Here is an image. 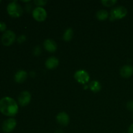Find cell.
<instances>
[{
	"mask_svg": "<svg viewBox=\"0 0 133 133\" xmlns=\"http://www.w3.org/2000/svg\"><path fill=\"white\" fill-rule=\"evenodd\" d=\"M0 112L7 116H14L18 112L16 101L10 97H4L0 99Z\"/></svg>",
	"mask_w": 133,
	"mask_h": 133,
	"instance_id": "obj_1",
	"label": "cell"
},
{
	"mask_svg": "<svg viewBox=\"0 0 133 133\" xmlns=\"http://www.w3.org/2000/svg\"><path fill=\"white\" fill-rule=\"evenodd\" d=\"M6 10L9 15L13 18L20 17L23 14V9L16 1H12L9 3L6 7Z\"/></svg>",
	"mask_w": 133,
	"mask_h": 133,
	"instance_id": "obj_2",
	"label": "cell"
},
{
	"mask_svg": "<svg viewBox=\"0 0 133 133\" xmlns=\"http://www.w3.org/2000/svg\"><path fill=\"white\" fill-rule=\"evenodd\" d=\"M127 9L123 6L114 8L110 12V20L115 21L116 19H123L127 16Z\"/></svg>",
	"mask_w": 133,
	"mask_h": 133,
	"instance_id": "obj_3",
	"label": "cell"
},
{
	"mask_svg": "<svg viewBox=\"0 0 133 133\" xmlns=\"http://www.w3.org/2000/svg\"><path fill=\"white\" fill-rule=\"evenodd\" d=\"M32 17L36 21L38 22H42L47 18V12L45 9L40 6H36L32 10Z\"/></svg>",
	"mask_w": 133,
	"mask_h": 133,
	"instance_id": "obj_4",
	"label": "cell"
},
{
	"mask_svg": "<svg viewBox=\"0 0 133 133\" xmlns=\"http://www.w3.org/2000/svg\"><path fill=\"white\" fill-rule=\"evenodd\" d=\"M16 40V35L11 30L5 31L1 37V42L5 46H9L12 44Z\"/></svg>",
	"mask_w": 133,
	"mask_h": 133,
	"instance_id": "obj_5",
	"label": "cell"
},
{
	"mask_svg": "<svg viewBox=\"0 0 133 133\" xmlns=\"http://www.w3.org/2000/svg\"><path fill=\"white\" fill-rule=\"evenodd\" d=\"M74 78L79 83L85 85L90 80V75L87 71L84 70H77L74 74Z\"/></svg>",
	"mask_w": 133,
	"mask_h": 133,
	"instance_id": "obj_6",
	"label": "cell"
},
{
	"mask_svg": "<svg viewBox=\"0 0 133 133\" xmlns=\"http://www.w3.org/2000/svg\"><path fill=\"white\" fill-rule=\"evenodd\" d=\"M16 120L14 118H9L4 121L2 124V130L6 133L11 132L16 127Z\"/></svg>",
	"mask_w": 133,
	"mask_h": 133,
	"instance_id": "obj_7",
	"label": "cell"
},
{
	"mask_svg": "<svg viewBox=\"0 0 133 133\" xmlns=\"http://www.w3.org/2000/svg\"><path fill=\"white\" fill-rule=\"evenodd\" d=\"M18 103L20 106L25 107L30 103L31 100V94L28 91H23L18 96Z\"/></svg>",
	"mask_w": 133,
	"mask_h": 133,
	"instance_id": "obj_8",
	"label": "cell"
},
{
	"mask_svg": "<svg viewBox=\"0 0 133 133\" xmlns=\"http://www.w3.org/2000/svg\"><path fill=\"white\" fill-rule=\"evenodd\" d=\"M56 119L58 124L64 127L67 126L70 123V117L68 114L65 112H61L58 113L56 117Z\"/></svg>",
	"mask_w": 133,
	"mask_h": 133,
	"instance_id": "obj_9",
	"label": "cell"
},
{
	"mask_svg": "<svg viewBox=\"0 0 133 133\" xmlns=\"http://www.w3.org/2000/svg\"><path fill=\"white\" fill-rule=\"evenodd\" d=\"M120 75L122 77L127 78L131 77L133 75V66L131 65H124L120 69Z\"/></svg>",
	"mask_w": 133,
	"mask_h": 133,
	"instance_id": "obj_10",
	"label": "cell"
},
{
	"mask_svg": "<svg viewBox=\"0 0 133 133\" xmlns=\"http://www.w3.org/2000/svg\"><path fill=\"white\" fill-rule=\"evenodd\" d=\"M44 49L49 53H54L57 49V45L52 39H47L44 42Z\"/></svg>",
	"mask_w": 133,
	"mask_h": 133,
	"instance_id": "obj_11",
	"label": "cell"
},
{
	"mask_svg": "<svg viewBox=\"0 0 133 133\" xmlns=\"http://www.w3.org/2000/svg\"><path fill=\"white\" fill-rule=\"evenodd\" d=\"M59 64V61L55 57H51L46 60L45 62V66L48 70L55 69Z\"/></svg>",
	"mask_w": 133,
	"mask_h": 133,
	"instance_id": "obj_12",
	"label": "cell"
},
{
	"mask_svg": "<svg viewBox=\"0 0 133 133\" xmlns=\"http://www.w3.org/2000/svg\"><path fill=\"white\" fill-rule=\"evenodd\" d=\"M27 73L25 70H18L14 75V80L16 83H22L27 79Z\"/></svg>",
	"mask_w": 133,
	"mask_h": 133,
	"instance_id": "obj_13",
	"label": "cell"
},
{
	"mask_svg": "<svg viewBox=\"0 0 133 133\" xmlns=\"http://www.w3.org/2000/svg\"><path fill=\"white\" fill-rule=\"evenodd\" d=\"M89 88L92 92L94 93L99 92L101 89V84L98 81H93L89 84Z\"/></svg>",
	"mask_w": 133,
	"mask_h": 133,
	"instance_id": "obj_14",
	"label": "cell"
},
{
	"mask_svg": "<svg viewBox=\"0 0 133 133\" xmlns=\"http://www.w3.org/2000/svg\"><path fill=\"white\" fill-rule=\"evenodd\" d=\"M96 18L99 21H104L109 18V12L107 10L101 9L98 10L96 13Z\"/></svg>",
	"mask_w": 133,
	"mask_h": 133,
	"instance_id": "obj_15",
	"label": "cell"
},
{
	"mask_svg": "<svg viewBox=\"0 0 133 133\" xmlns=\"http://www.w3.org/2000/svg\"><path fill=\"white\" fill-rule=\"evenodd\" d=\"M74 36V31L71 28H68L64 31L62 36V38L65 42H70Z\"/></svg>",
	"mask_w": 133,
	"mask_h": 133,
	"instance_id": "obj_16",
	"label": "cell"
},
{
	"mask_svg": "<svg viewBox=\"0 0 133 133\" xmlns=\"http://www.w3.org/2000/svg\"><path fill=\"white\" fill-rule=\"evenodd\" d=\"M101 3L107 7H110L116 4L117 1L116 0H102Z\"/></svg>",
	"mask_w": 133,
	"mask_h": 133,
	"instance_id": "obj_17",
	"label": "cell"
},
{
	"mask_svg": "<svg viewBox=\"0 0 133 133\" xmlns=\"http://www.w3.org/2000/svg\"><path fill=\"white\" fill-rule=\"evenodd\" d=\"M48 1L45 0H36V1H34V4L36 5L37 6H40V7H42L43 6L47 3Z\"/></svg>",
	"mask_w": 133,
	"mask_h": 133,
	"instance_id": "obj_18",
	"label": "cell"
},
{
	"mask_svg": "<svg viewBox=\"0 0 133 133\" xmlns=\"http://www.w3.org/2000/svg\"><path fill=\"white\" fill-rule=\"evenodd\" d=\"M42 53V49L40 46H36L34 48L33 50V54L35 56H39Z\"/></svg>",
	"mask_w": 133,
	"mask_h": 133,
	"instance_id": "obj_19",
	"label": "cell"
},
{
	"mask_svg": "<svg viewBox=\"0 0 133 133\" xmlns=\"http://www.w3.org/2000/svg\"><path fill=\"white\" fill-rule=\"evenodd\" d=\"M26 39H27V38H26L25 35H20V36H19V37L18 38L17 42H18L19 44H22V43L25 42L26 41Z\"/></svg>",
	"mask_w": 133,
	"mask_h": 133,
	"instance_id": "obj_20",
	"label": "cell"
},
{
	"mask_svg": "<svg viewBox=\"0 0 133 133\" xmlns=\"http://www.w3.org/2000/svg\"><path fill=\"white\" fill-rule=\"evenodd\" d=\"M127 108L128 110H131V111H133V101H130L127 102Z\"/></svg>",
	"mask_w": 133,
	"mask_h": 133,
	"instance_id": "obj_21",
	"label": "cell"
},
{
	"mask_svg": "<svg viewBox=\"0 0 133 133\" xmlns=\"http://www.w3.org/2000/svg\"><path fill=\"white\" fill-rule=\"evenodd\" d=\"M6 25L4 22H0V31H6Z\"/></svg>",
	"mask_w": 133,
	"mask_h": 133,
	"instance_id": "obj_22",
	"label": "cell"
},
{
	"mask_svg": "<svg viewBox=\"0 0 133 133\" xmlns=\"http://www.w3.org/2000/svg\"><path fill=\"white\" fill-rule=\"evenodd\" d=\"M128 133H133V123H132L129 127Z\"/></svg>",
	"mask_w": 133,
	"mask_h": 133,
	"instance_id": "obj_23",
	"label": "cell"
},
{
	"mask_svg": "<svg viewBox=\"0 0 133 133\" xmlns=\"http://www.w3.org/2000/svg\"><path fill=\"white\" fill-rule=\"evenodd\" d=\"M25 8V10L28 11V10H30L31 9V6L30 5H26Z\"/></svg>",
	"mask_w": 133,
	"mask_h": 133,
	"instance_id": "obj_24",
	"label": "cell"
},
{
	"mask_svg": "<svg viewBox=\"0 0 133 133\" xmlns=\"http://www.w3.org/2000/svg\"><path fill=\"white\" fill-rule=\"evenodd\" d=\"M55 133H64V132H63V131H61V129H58V130H57V131H56Z\"/></svg>",
	"mask_w": 133,
	"mask_h": 133,
	"instance_id": "obj_25",
	"label": "cell"
},
{
	"mask_svg": "<svg viewBox=\"0 0 133 133\" xmlns=\"http://www.w3.org/2000/svg\"><path fill=\"white\" fill-rule=\"evenodd\" d=\"M122 133H125V132H122Z\"/></svg>",
	"mask_w": 133,
	"mask_h": 133,
	"instance_id": "obj_26",
	"label": "cell"
},
{
	"mask_svg": "<svg viewBox=\"0 0 133 133\" xmlns=\"http://www.w3.org/2000/svg\"><path fill=\"white\" fill-rule=\"evenodd\" d=\"M132 118H133V116H132Z\"/></svg>",
	"mask_w": 133,
	"mask_h": 133,
	"instance_id": "obj_27",
	"label": "cell"
},
{
	"mask_svg": "<svg viewBox=\"0 0 133 133\" xmlns=\"http://www.w3.org/2000/svg\"><path fill=\"white\" fill-rule=\"evenodd\" d=\"M0 2H1V1H0Z\"/></svg>",
	"mask_w": 133,
	"mask_h": 133,
	"instance_id": "obj_28",
	"label": "cell"
}]
</instances>
